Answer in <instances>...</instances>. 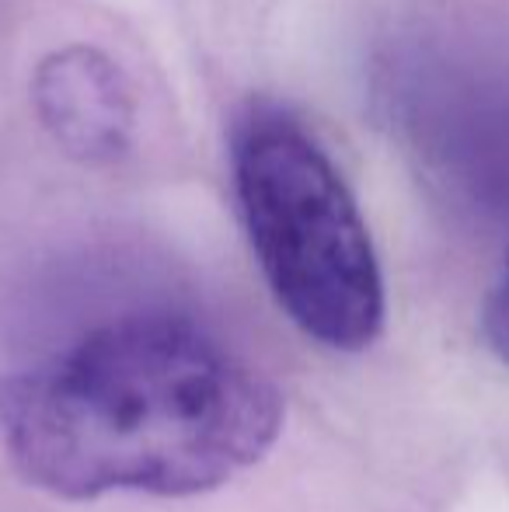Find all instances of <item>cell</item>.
Returning a JSON list of instances; mask_svg holds the SVG:
<instances>
[{"instance_id": "6da1fadb", "label": "cell", "mask_w": 509, "mask_h": 512, "mask_svg": "<svg viewBox=\"0 0 509 512\" xmlns=\"http://www.w3.org/2000/svg\"><path fill=\"white\" fill-rule=\"evenodd\" d=\"M283 398L199 324L133 314L0 380V436L18 474L56 499H185L265 457Z\"/></svg>"}, {"instance_id": "7a4b0ae2", "label": "cell", "mask_w": 509, "mask_h": 512, "mask_svg": "<svg viewBox=\"0 0 509 512\" xmlns=\"http://www.w3.org/2000/svg\"><path fill=\"white\" fill-rule=\"evenodd\" d=\"M231 171L258 269L283 314L325 349H367L384 324L381 262L325 143L290 108L252 102L234 119Z\"/></svg>"}, {"instance_id": "3957f363", "label": "cell", "mask_w": 509, "mask_h": 512, "mask_svg": "<svg viewBox=\"0 0 509 512\" xmlns=\"http://www.w3.org/2000/svg\"><path fill=\"white\" fill-rule=\"evenodd\" d=\"M42 129L77 164H116L133 147L136 102L116 60L98 46L53 49L32 74Z\"/></svg>"}, {"instance_id": "277c9868", "label": "cell", "mask_w": 509, "mask_h": 512, "mask_svg": "<svg viewBox=\"0 0 509 512\" xmlns=\"http://www.w3.org/2000/svg\"><path fill=\"white\" fill-rule=\"evenodd\" d=\"M482 328H485V338H489L492 352H496L503 363H509V251H506L503 276L492 286L489 304H485Z\"/></svg>"}]
</instances>
